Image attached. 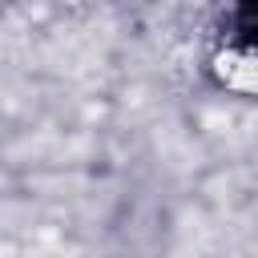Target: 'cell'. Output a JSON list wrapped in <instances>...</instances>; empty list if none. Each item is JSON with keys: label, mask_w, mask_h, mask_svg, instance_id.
Masks as SVG:
<instances>
[{"label": "cell", "mask_w": 258, "mask_h": 258, "mask_svg": "<svg viewBox=\"0 0 258 258\" xmlns=\"http://www.w3.org/2000/svg\"><path fill=\"white\" fill-rule=\"evenodd\" d=\"M234 28L246 48H258V0H234Z\"/></svg>", "instance_id": "cell-1"}]
</instances>
